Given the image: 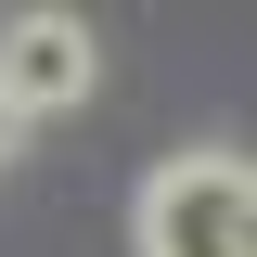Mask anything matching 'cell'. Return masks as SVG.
<instances>
[{
  "instance_id": "6da1fadb",
  "label": "cell",
  "mask_w": 257,
  "mask_h": 257,
  "mask_svg": "<svg viewBox=\"0 0 257 257\" xmlns=\"http://www.w3.org/2000/svg\"><path fill=\"white\" fill-rule=\"evenodd\" d=\"M128 244L142 257H257V167L231 142L167 155L142 180V206H128Z\"/></svg>"
},
{
  "instance_id": "7a4b0ae2",
  "label": "cell",
  "mask_w": 257,
  "mask_h": 257,
  "mask_svg": "<svg viewBox=\"0 0 257 257\" xmlns=\"http://www.w3.org/2000/svg\"><path fill=\"white\" fill-rule=\"evenodd\" d=\"M90 77H103V39L77 13H13L0 26V103L13 116H64V103H90Z\"/></svg>"
},
{
  "instance_id": "3957f363",
  "label": "cell",
  "mask_w": 257,
  "mask_h": 257,
  "mask_svg": "<svg viewBox=\"0 0 257 257\" xmlns=\"http://www.w3.org/2000/svg\"><path fill=\"white\" fill-rule=\"evenodd\" d=\"M13 142H26V116H13V103H0V167H13Z\"/></svg>"
}]
</instances>
